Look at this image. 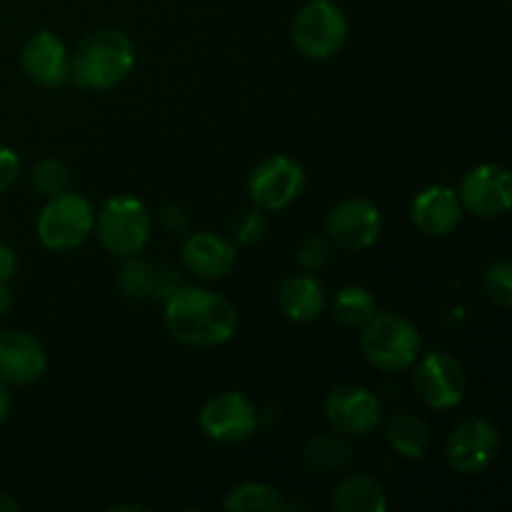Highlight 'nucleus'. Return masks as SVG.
Masks as SVG:
<instances>
[{"label":"nucleus","mask_w":512,"mask_h":512,"mask_svg":"<svg viewBox=\"0 0 512 512\" xmlns=\"http://www.w3.org/2000/svg\"><path fill=\"white\" fill-rule=\"evenodd\" d=\"M283 505V493L268 483H240L223 500L228 512H280Z\"/></svg>","instance_id":"23"},{"label":"nucleus","mask_w":512,"mask_h":512,"mask_svg":"<svg viewBox=\"0 0 512 512\" xmlns=\"http://www.w3.org/2000/svg\"><path fill=\"white\" fill-rule=\"evenodd\" d=\"M155 283H158V273L153 265L140 260L138 255L123 260V268L118 273V288L125 298L135 300V303L150 300L155 295Z\"/></svg>","instance_id":"24"},{"label":"nucleus","mask_w":512,"mask_h":512,"mask_svg":"<svg viewBox=\"0 0 512 512\" xmlns=\"http://www.w3.org/2000/svg\"><path fill=\"white\" fill-rule=\"evenodd\" d=\"M413 385L418 398L430 410H453L463 403L468 375L463 363L448 350H430L415 360Z\"/></svg>","instance_id":"7"},{"label":"nucleus","mask_w":512,"mask_h":512,"mask_svg":"<svg viewBox=\"0 0 512 512\" xmlns=\"http://www.w3.org/2000/svg\"><path fill=\"white\" fill-rule=\"evenodd\" d=\"M300 460H303V465L310 473L335 475L343 473V470H348L350 465H353L355 450L340 433H323L313 435V438L303 445Z\"/></svg>","instance_id":"19"},{"label":"nucleus","mask_w":512,"mask_h":512,"mask_svg":"<svg viewBox=\"0 0 512 512\" xmlns=\"http://www.w3.org/2000/svg\"><path fill=\"white\" fill-rule=\"evenodd\" d=\"M333 258V243L325 235H308L298 248V263L308 273H318Z\"/></svg>","instance_id":"28"},{"label":"nucleus","mask_w":512,"mask_h":512,"mask_svg":"<svg viewBox=\"0 0 512 512\" xmlns=\"http://www.w3.org/2000/svg\"><path fill=\"white\" fill-rule=\"evenodd\" d=\"M48 370V355L33 335L23 330L0 333V380L8 385L38 383Z\"/></svg>","instance_id":"16"},{"label":"nucleus","mask_w":512,"mask_h":512,"mask_svg":"<svg viewBox=\"0 0 512 512\" xmlns=\"http://www.w3.org/2000/svg\"><path fill=\"white\" fill-rule=\"evenodd\" d=\"M180 255H183L185 268L203 280L228 278L238 263L233 240L225 238L223 233H213V230L188 235Z\"/></svg>","instance_id":"17"},{"label":"nucleus","mask_w":512,"mask_h":512,"mask_svg":"<svg viewBox=\"0 0 512 512\" xmlns=\"http://www.w3.org/2000/svg\"><path fill=\"white\" fill-rule=\"evenodd\" d=\"M463 203L450 185H428L410 205V220L428 238H445L463 223Z\"/></svg>","instance_id":"14"},{"label":"nucleus","mask_w":512,"mask_h":512,"mask_svg":"<svg viewBox=\"0 0 512 512\" xmlns=\"http://www.w3.org/2000/svg\"><path fill=\"white\" fill-rule=\"evenodd\" d=\"M360 350L373 368L383 373H403L423 353V340L410 318L400 313H375L360 328Z\"/></svg>","instance_id":"3"},{"label":"nucleus","mask_w":512,"mask_h":512,"mask_svg":"<svg viewBox=\"0 0 512 512\" xmlns=\"http://www.w3.org/2000/svg\"><path fill=\"white\" fill-rule=\"evenodd\" d=\"M165 328L188 348H218L235 335L238 310L223 295L198 285H180L165 298Z\"/></svg>","instance_id":"1"},{"label":"nucleus","mask_w":512,"mask_h":512,"mask_svg":"<svg viewBox=\"0 0 512 512\" xmlns=\"http://www.w3.org/2000/svg\"><path fill=\"white\" fill-rule=\"evenodd\" d=\"M330 310H333V318L343 328L360 330L378 313V303H375V295L365 285H345L335 293Z\"/></svg>","instance_id":"22"},{"label":"nucleus","mask_w":512,"mask_h":512,"mask_svg":"<svg viewBox=\"0 0 512 512\" xmlns=\"http://www.w3.org/2000/svg\"><path fill=\"white\" fill-rule=\"evenodd\" d=\"M268 233V218L260 208H248L240 210L235 215L233 225H230V240L235 245H243V248H250V245H258L260 240Z\"/></svg>","instance_id":"26"},{"label":"nucleus","mask_w":512,"mask_h":512,"mask_svg":"<svg viewBox=\"0 0 512 512\" xmlns=\"http://www.w3.org/2000/svg\"><path fill=\"white\" fill-rule=\"evenodd\" d=\"M20 65L25 75L43 88H58L70 80V53L63 40L50 30H38L25 40Z\"/></svg>","instance_id":"15"},{"label":"nucleus","mask_w":512,"mask_h":512,"mask_svg":"<svg viewBox=\"0 0 512 512\" xmlns=\"http://www.w3.org/2000/svg\"><path fill=\"white\" fill-rule=\"evenodd\" d=\"M500 433L490 420L465 418L455 425L445 443V458L455 473L473 478L485 473L498 460Z\"/></svg>","instance_id":"11"},{"label":"nucleus","mask_w":512,"mask_h":512,"mask_svg":"<svg viewBox=\"0 0 512 512\" xmlns=\"http://www.w3.org/2000/svg\"><path fill=\"white\" fill-rule=\"evenodd\" d=\"M278 305L288 320L308 325L318 320L328 308V293L313 273H295L280 283Z\"/></svg>","instance_id":"18"},{"label":"nucleus","mask_w":512,"mask_h":512,"mask_svg":"<svg viewBox=\"0 0 512 512\" xmlns=\"http://www.w3.org/2000/svg\"><path fill=\"white\" fill-rule=\"evenodd\" d=\"M15 268H18V260H15L13 248L0 243V283H8L15 275Z\"/></svg>","instance_id":"31"},{"label":"nucleus","mask_w":512,"mask_h":512,"mask_svg":"<svg viewBox=\"0 0 512 512\" xmlns=\"http://www.w3.org/2000/svg\"><path fill=\"white\" fill-rule=\"evenodd\" d=\"M325 420L345 438H365L383 423V405L365 385L343 383L325 398Z\"/></svg>","instance_id":"12"},{"label":"nucleus","mask_w":512,"mask_h":512,"mask_svg":"<svg viewBox=\"0 0 512 512\" xmlns=\"http://www.w3.org/2000/svg\"><path fill=\"white\" fill-rule=\"evenodd\" d=\"M458 198L465 213H473L475 218H503L512 205L510 170L500 163L475 165L465 173Z\"/></svg>","instance_id":"13"},{"label":"nucleus","mask_w":512,"mask_h":512,"mask_svg":"<svg viewBox=\"0 0 512 512\" xmlns=\"http://www.w3.org/2000/svg\"><path fill=\"white\" fill-rule=\"evenodd\" d=\"M160 220H163V228L173 235L185 233V230H188V223H190L188 213H185V210L175 203L165 205V208L160 210Z\"/></svg>","instance_id":"30"},{"label":"nucleus","mask_w":512,"mask_h":512,"mask_svg":"<svg viewBox=\"0 0 512 512\" xmlns=\"http://www.w3.org/2000/svg\"><path fill=\"white\" fill-rule=\"evenodd\" d=\"M483 290L498 308H512V265L510 260H493L483 270Z\"/></svg>","instance_id":"25"},{"label":"nucleus","mask_w":512,"mask_h":512,"mask_svg":"<svg viewBox=\"0 0 512 512\" xmlns=\"http://www.w3.org/2000/svg\"><path fill=\"white\" fill-rule=\"evenodd\" d=\"M200 430L218 445H240L258 433V408L238 390H223L213 395L200 410Z\"/></svg>","instance_id":"8"},{"label":"nucleus","mask_w":512,"mask_h":512,"mask_svg":"<svg viewBox=\"0 0 512 512\" xmlns=\"http://www.w3.org/2000/svg\"><path fill=\"white\" fill-rule=\"evenodd\" d=\"M290 38L305 60H330L348 40V15L333 0H308L295 15Z\"/></svg>","instance_id":"6"},{"label":"nucleus","mask_w":512,"mask_h":512,"mask_svg":"<svg viewBox=\"0 0 512 512\" xmlns=\"http://www.w3.org/2000/svg\"><path fill=\"white\" fill-rule=\"evenodd\" d=\"M95 210L85 195L63 190V193L48 198L45 208L40 210L35 233L43 248L53 253L75 250L93 235Z\"/></svg>","instance_id":"5"},{"label":"nucleus","mask_w":512,"mask_h":512,"mask_svg":"<svg viewBox=\"0 0 512 512\" xmlns=\"http://www.w3.org/2000/svg\"><path fill=\"white\" fill-rule=\"evenodd\" d=\"M385 438H388L390 448L405 460L425 458L433 445V433H430L428 423L408 410H400L385 423Z\"/></svg>","instance_id":"21"},{"label":"nucleus","mask_w":512,"mask_h":512,"mask_svg":"<svg viewBox=\"0 0 512 512\" xmlns=\"http://www.w3.org/2000/svg\"><path fill=\"white\" fill-rule=\"evenodd\" d=\"M20 175V158L13 148L0 145V193L13 188V183Z\"/></svg>","instance_id":"29"},{"label":"nucleus","mask_w":512,"mask_h":512,"mask_svg":"<svg viewBox=\"0 0 512 512\" xmlns=\"http://www.w3.org/2000/svg\"><path fill=\"white\" fill-rule=\"evenodd\" d=\"M13 310V290L8 288V283H0V318Z\"/></svg>","instance_id":"32"},{"label":"nucleus","mask_w":512,"mask_h":512,"mask_svg":"<svg viewBox=\"0 0 512 512\" xmlns=\"http://www.w3.org/2000/svg\"><path fill=\"white\" fill-rule=\"evenodd\" d=\"M135 68V45L120 28H100L80 40L70 58V78L93 93L115 88Z\"/></svg>","instance_id":"2"},{"label":"nucleus","mask_w":512,"mask_h":512,"mask_svg":"<svg viewBox=\"0 0 512 512\" xmlns=\"http://www.w3.org/2000/svg\"><path fill=\"white\" fill-rule=\"evenodd\" d=\"M333 508L338 512H385L388 495L373 475L350 473L335 488Z\"/></svg>","instance_id":"20"},{"label":"nucleus","mask_w":512,"mask_h":512,"mask_svg":"<svg viewBox=\"0 0 512 512\" xmlns=\"http://www.w3.org/2000/svg\"><path fill=\"white\" fill-rule=\"evenodd\" d=\"M10 413V393H8V383H3L0 380V423H3L5 418H8Z\"/></svg>","instance_id":"33"},{"label":"nucleus","mask_w":512,"mask_h":512,"mask_svg":"<svg viewBox=\"0 0 512 512\" xmlns=\"http://www.w3.org/2000/svg\"><path fill=\"white\" fill-rule=\"evenodd\" d=\"M93 233L113 258L125 260L140 255L150 240L148 208L133 195H115L95 213Z\"/></svg>","instance_id":"4"},{"label":"nucleus","mask_w":512,"mask_h":512,"mask_svg":"<svg viewBox=\"0 0 512 512\" xmlns=\"http://www.w3.org/2000/svg\"><path fill=\"white\" fill-rule=\"evenodd\" d=\"M305 190V170L288 155L260 160L248 178V195L263 213H280L293 205Z\"/></svg>","instance_id":"9"},{"label":"nucleus","mask_w":512,"mask_h":512,"mask_svg":"<svg viewBox=\"0 0 512 512\" xmlns=\"http://www.w3.org/2000/svg\"><path fill=\"white\" fill-rule=\"evenodd\" d=\"M30 180H33V188L38 190L43 198H53V195L68 190L70 173H68V168L60 163V160L45 158V160H40L38 165H35Z\"/></svg>","instance_id":"27"},{"label":"nucleus","mask_w":512,"mask_h":512,"mask_svg":"<svg viewBox=\"0 0 512 512\" xmlns=\"http://www.w3.org/2000/svg\"><path fill=\"white\" fill-rule=\"evenodd\" d=\"M110 510H143V505H130V503H125V505H113V508Z\"/></svg>","instance_id":"35"},{"label":"nucleus","mask_w":512,"mask_h":512,"mask_svg":"<svg viewBox=\"0 0 512 512\" xmlns=\"http://www.w3.org/2000/svg\"><path fill=\"white\" fill-rule=\"evenodd\" d=\"M383 235V213L368 198H345L335 205L325 220V238L333 248L360 250L373 248Z\"/></svg>","instance_id":"10"},{"label":"nucleus","mask_w":512,"mask_h":512,"mask_svg":"<svg viewBox=\"0 0 512 512\" xmlns=\"http://www.w3.org/2000/svg\"><path fill=\"white\" fill-rule=\"evenodd\" d=\"M13 510H20L18 500H13L10 495L0 493V512H13Z\"/></svg>","instance_id":"34"}]
</instances>
